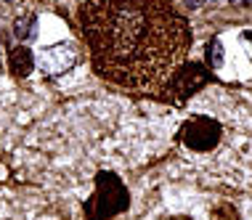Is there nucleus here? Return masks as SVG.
Here are the masks:
<instances>
[{"label":"nucleus","instance_id":"nucleus-7","mask_svg":"<svg viewBox=\"0 0 252 220\" xmlns=\"http://www.w3.org/2000/svg\"><path fill=\"white\" fill-rule=\"evenodd\" d=\"M207 64L213 66V69H218V66L223 64V45H220V40H210L207 43Z\"/></svg>","mask_w":252,"mask_h":220},{"label":"nucleus","instance_id":"nucleus-2","mask_svg":"<svg viewBox=\"0 0 252 220\" xmlns=\"http://www.w3.org/2000/svg\"><path fill=\"white\" fill-rule=\"evenodd\" d=\"M130 207V191L112 170L96 173V191L85 199V220H112Z\"/></svg>","mask_w":252,"mask_h":220},{"label":"nucleus","instance_id":"nucleus-5","mask_svg":"<svg viewBox=\"0 0 252 220\" xmlns=\"http://www.w3.org/2000/svg\"><path fill=\"white\" fill-rule=\"evenodd\" d=\"M8 66L16 77H27V74L35 69V56H32L30 48L16 45V48H11V53H8Z\"/></svg>","mask_w":252,"mask_h":220},{"label":"nucleus","instance_id":"nucleus-11","mask_svg":"<svg viewBox=\"0 0 252 220\" xmlns=\"http://www.w3.org/2000/svg\"><path fill=\"white\" fill-rule=\"evenodd\" d=\"M250 37H252V35H250Z\"/></svg>","mask_w":252,"mask_h":220},{"label":"nucleus","instance_id":"nucleus-3","mask_svg":"<svg viewBox=\"0 0 252 220\" xmlns=\"http://www.w3.org/2000/svg\"><path fill=\"white\" fill-rule=\"evenodd\" d=\"M178 138L191 151H213L223 138V127L218 120H210V117H194L183 122Z\"/></svg>","mask_w":252,"mask_h":220},{"label":"nucleus","instance_id":"nucleus-1","mask_svg":"<svg viewBox=\"0 0 252 220\" xmlns=\"http://www.w3.org/2000/svg\"><path fill=\"white\" fill-rule=\"evenodd\" d=\"M80 30L93 72L135 93L165 91L194 43L173 0H85Z\"/></svg>","mask_w":252,"mask_h":220},{"label":"nucleus","instance_id":"nucleus-10","mask_svg":"<svg viewBox=\"0 0 252 220\" xmlns=\"http://www.w3.org/2000/svg\"><path fill=\"white\" fill-rule=\"evenodd\" d=\"M5 43V37H3V32H0V45H3Z\"/></svg>","mask_w":252,"mask_h":220},{"label":"nucleus","instance_id":"nucleus-6","mask_svg":"<svg viewBox=\"0 0 252 220\" xmlns=\"http://www.w3.org/2000/svg\"><path fill=\"white\" fill-rule=\"evenodd\" d=\"M35 27H37V19L35 13H24L22 19H16V24H13V35H16L19 40H32L35 37Z\"/></svg>","mask_w":252,"mask_h":220},{"label":"nucleus","instance_id":"nucleus-4","mask_svg":"<svg viewBox=\"0 0 252 220\" xmlns=\"http://www.w3.org/2000/svg\"><path fill=\"white\" fill-rule=\"evenodd\" d=\"M207 80H210L207 66L191 61V64H181L178 69H175V74L170 77L165 91H170L178 101H186L189 95H194L196 91H202V88L207 85Z\"/></svg>","mask_w":252,"mask_h":220},{"label":"nucleus","instance_id":"nucleus-9","mask_svg":"<svg viewBox=\"0 0 252 220\" xmlns=\"http://www.w3.org/2000/svg\"><path fill=\"white\" fill-rule=\"evenodd\" d=\"M228 3H234V5H247V0H228Z\"/></svg>","mask_w":252,"mask_h":220},{"label":"nucleus","instance_id":"nucleus-8","mask_svg":"<svg viewBox=\"0 0 252 220\" xmlns=\"http://www.w3.org/2000/svg\"><path fill=\"white\" fill-rule=\"evenodd\" d=\"M183 3H186L189 8H199V5L204 3V0H183Z\"/></svg>","mask_w":252,"mask_h":220}]
</instances>
